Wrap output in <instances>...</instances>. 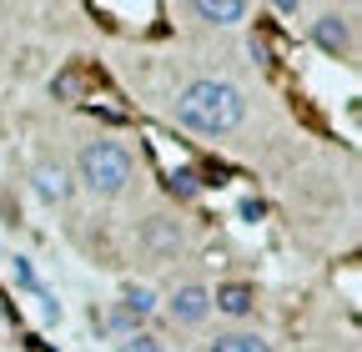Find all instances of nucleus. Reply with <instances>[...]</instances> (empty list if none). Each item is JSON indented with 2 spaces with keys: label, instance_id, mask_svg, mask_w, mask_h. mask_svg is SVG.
Masks as SVG:
<instances>
[{
  "label": "nucleus",
  "instance_id": "1",
  "mask_svg": "<svg viewBox=\"0 0 362 352\" xmlns=\"http://www.w3.org/2000/svg\"><path fill=\"white\" fill-rule=\"evenodd\" d=\"M176 121L202 131V136H226L247 121V96L232 81H192L176 96Z\"/></svg>",
  "mask_w": 362,
  "mask_h": 352
},
{
  "label": "nucleus",
  "instance_id": "2",
  "mask_svg": "<svg viewBox=\"0 0 362 352\" xmlns=\"http://www.w3.org/2000/svg\"><path fill=\"white\" fill-rule=\"evenodd\" d=\"M76 171L96 196H116V192H126L136 161H131V151L121 141H86L81 156H76Z\"/></svg>",
  "mask_w": 362,
  "mask_h": 352
},
{
  "label": "nucleus",
  "instance_id": "3",
  "mask_svg": "<svg viewBox=\"0 0 362 352\" xmlns=\"http://www.w3.org/2000/svg\"><path fill=\"white\" fill-rule=\"evenodd\" d=\"M166 312H171V322H181V327H202V322L211 317V292L197 287V282H187V287H176V292H171Z\"/></svg>",
  "mask_w": 362,
  "mask_h": 352
},
{
  "label": "nucleus",
  "instance_id": "4",
  "mask_svg": "<svg viewBox=\"0 0 362 352\" xmlns=\"http://www.w3.org/2000/svg\"><path fill=\"white\" fill-rule=\"evenodd\" d=\"M312 40H317V46H322L327 56H342V51H352V25H347V16H337V11L317 16V25H312Z\"/></svg>",
  "mask_w": 362,
  "mask_h": 352
},
{
  "label": "nucleus",
  "instance_id": "5",
  "mask_svg": "<svg viewBox=\"0 0 362 352\" xmlns=\"http://www.w3.org/2000/svg\"><path fill=\"white\" fill-rule=\"evenodd\" d=\"M211 307H216V312H226V317H247L252 307H257V292H252L247 282H226V287H216Z\"/></svg>",
  "mask_w": 362,
  "mask_h": 352
},
{
  "label": "nucleus",
  "instance_id": "6",
  "mask_svg": "<svg viewBox=\"0 0 362 352\" xmlns=\"http://www.w3.org/2000/svg\"><path fill=\"white\" fill-rule=\"evenodd\" d=\"M197 16L211 25H237L247 20V0H197Z\"/></svg>",
  "mask_w": 362,
  "mask_h": 352
},
{
  "label": "nucleus",
  "instance_id": "7",
  "mask_svg": "<svg viewBox=\"0 0 362 352\" xmlns=\"http://www.w3.org/2000/svg\"><path fill=\"white\" fill-rule=\"evenodd\" d=\"M151 307H156V292H151V287H126V297H121V312H116V322H121V327H126L131 317L141 322V317L151 312Z\"/></svg>",
  "mask_w": 362,
  "mask_h": 352
},
{
  "label": "nucleus",
  "instance_id": "8",
  "mask_svg": "<svg viewBox=\"0 0 362 352\" xmlns=\"http://www.w3.org/2000/svg\"><path fill=\"white\" fill-rule=\"evenodd\" d=\"M35 192H40L45 201H66V196H71V182H66L61 166H35Z\"/></svg>",
  "mask_w": 362,
  "mask_h": 352
},
{
  "label": "nucleus",
  "instance_id": "9",
  "mask_svg": "<svg viewBox=\"0 0 362 352\" xmlns=\"http://www.w3.org/2000/svg\"><path fill=\"white\" fill-rule=\"evenodd\" d=\"M206 352H272V342L257 332H226V337L206 342Z\"/></svg>",
  "mask_w": 362,
  "mask_h": 352
},
{
  "label": "nucleus",
  "instance_id": "10",
  "mask_svg": "<svg viewBox=\"0 0 362 352\" xmlns=\"http://www.w3.org/2000/svg\"><path fill=\"white\" fill-rule=\"evenodd\" d=\"M146 247H151V252H176V247H181L176 222H166V216H151V222H146Z\"/></svg>",
  "mask_w": 362,
  "mask_h": 352
},
{
  "label": "nucleus",
  "instance_id": "11",
  "mask_svg": "<svg viewBox=\"0 0 362 352\" xmlns=\"http://www.w3.org/2000/svg\"><path fill=\"white\" fill-rule=\"evenodd\" d=\"M171 192H181V196H192V192H197V182H192V171H176V176H171Z\"/></svg>",
  "mask_w": 362,
  "mask_h": 352
},
{
  "label": "nucleus",
  "instance_id": "12",
  "mask_svg": "<svg viewBox=\"0 0 362 352\" xmlns=\"http://www.w3.org/2000/svg\"><path fill=\"white\" fill-rule=\"evenodd\" d=\"M126 352H161V342H156V337H131Z\"/></svg>",
  "mask_w": 362,
  "mask_h": 352
},
{
  "label": "nucleus",
  "instance_id": "13",
  "mask_svg": "<svg viewBox=\"0 0 362 352\" xmlns=\"http://www.w3.org/2000/svg\"><path fill=\"white\" fill-rule=\"evenodd\" d=\"M16 282H25V287L35 282V277H30V267H25V257H16Z\"/></svg>",
  "mask_w": 362,
  "mask_h": 352
}]
</instances>
